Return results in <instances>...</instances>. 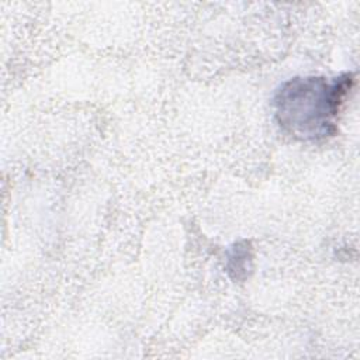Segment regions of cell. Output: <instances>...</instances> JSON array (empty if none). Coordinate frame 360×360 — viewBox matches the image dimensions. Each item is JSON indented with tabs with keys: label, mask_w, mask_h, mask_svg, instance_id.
<instances>
[{
	"label": "cell",
	"mask_w": 360,
	"mask_h": 360,
	"mask_svg": "<svg viewBox=\"0 0 360 360\" xmlns=\"http://www.w3.org/2000/svg\"><path fill=\"white\" fill-rule=\"evenodd\" d=\"M228 270L235 271V277L239 278L240 274L246 276L248 269H250V249L248 248V243H236L235 248L232 249L229 257H228Z\"/></svg>",
	"instance_id": "7a4b0ae2"
},
{
	"label": "cell",
	"mask_w": 360,
	"mask_h": 360,
	"mask_svg": "<svg viewBox=\"0 0 360 360\" xmlns=\"http://www.w3.org/2000/svg\"><path fill=\"white\" fill-rule=\"evenodd\" d=\"M354 77L350 73L332 80L318 76L294 77L284 82L273 97L278 127L295 139L316 142L333 136L338 115Z\"/></svg>",
	"instance_id": "6da1fadb"
}]
</instances>
